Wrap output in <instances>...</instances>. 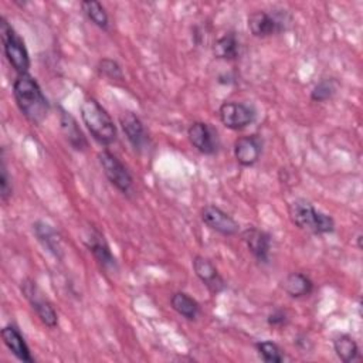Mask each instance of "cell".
Listing matches in <instances>:
<instances>
[{
  "mask_svg": "<svg viewBox=\"0 0 363 363\" xmlns=\"http://www.w3.org/2000/svg\"><path fill=\"white\" fill-rule=\"evenodd\" d=\"M21 292L31 303V308L35 311L38 319L48 328H55L58 325V315L50 301L41 296L40 289L35 282L31 279H24L21 282Z\"/></svg>",
  "mask_w": 363,
  "mask_h": 363,
  "instance_id": "8",
  "label": "cell"
},
{
  "mask_svg": "<svg viewBox=\"0 0 363 363\" xmlns=\"http://www.w3.org/2000/svg\"><path fill=\"white\" fill-rule=\"evenodd\" d=\"M288 20L282 13H268L265 10H258L250 14L248 28L255 37H269L286 30Z\"/></svg>",
  "mask_w": 363,
  "mask_h": 363,
  "instance_id": "7",
  "label": "cell"
},
{
  "mask_svg": "<svg viewBox=\"0 0 363 363\" xmlns=\"http://www.w3.org/2000/svg\"><path fill=\"white\" fill-rule=\"evenodd\" d=\"M193 269L197 278L208 288L210 292L218 294L225 288V282L223 277L220 275L218 269L214 267V264L210 259L201 255H196L193 258Z\"/></svg>",
  "mask_w": 363,
  "mask_h": 363,
  "instance_id": "14",
  "label": "cell"
},
{
  "mask_svg": "<svg viewBox=\"0 0 363 363\" xmlns=\"http://www.w3.org/2000/svg\"><path fill=\"white\" fill-rule=\"evenodd\" d=\"M337 91V82L333 78L320 79L311 92V99L315 102H325L330 99Z\"/></svg>",
  "mask_w": 363,
  "mask_h": 363,
  "instance_id": "24",
  "label": "cell"
},
{
  "mask_svg": "<svg viewBox=\"0 0 363 363\" xmlns=\"http://www.w3.org/2000/svg\"><path fill=\"white\" fill-rule=\"evenodd\" d=\"M333 349L337 357L345 363H350L359 359V346L354 339L346 333L337 335L333 339Z\"/></svg>",
  "mask_w": 363,
  "mask_h": 363,
  "instance_id": "22",
  "label": "cell"
},
{
  "mask_svg": "<svg viewBox=\"0 0 363 363\" xmlns=\"http://www.w3.org/2000/svg\"><path fill=\"white\" fill-rule=\"evenodd\" d=\"M213 54L221 60H235L240 54V43L234 33H227L213 44Z\"/></svg>",
  "mask_w": 363,
  "mask_h": 363,
  "instance_id": "21",
  "label": "cell"
},
{
  "mask_svg": "<svg viewBox=\"0 0 363 363\" xmlns=\"http://www.w3.org/2000/svg\"><path fill=\"white\" fill-rule=\"evenodd\" d=\"M1 339L4 342V345L7 346V349L21 362H27V363H33L34 357L30 353V349L23 337V335L20 333V330L13 326V325H7L1 329Z\"/></svg>",
  "mask_w": 363,
  "mask_h": 363,
  "instance_id": "16",
  "label": "cell"
},
{
  "mask_svg": "<svg viewBox=\"0 0 363 363\" xmlns=\"http://www.w3.org/2000/svg\"><path fill=\"white\" fill-rule=\"evenodd\" d=\"M81 7L85 13V16L99 28L109 30V17L105 11L104 6L99 1L95 0H86L81 3Z\"/></svg>",
  "mask_w": 363,
  "mask_h": 363,
  "instance_id": "23",
  "label": "cell"
},
{
  "mask_svg": "<svg viewBox=\"0 0 363 363\" xmlns=\"http://www.w3.org/2000/svg\"><path fill=\"white\" fill-rule=\"evenodd\" d=\"M218 113L223 125L233 130H240L250 126L257 118V111L252 105L233 101L221 104Z\"/></svg>",
  "mask_w": 363,
  "mask_h": 363,
  "instance_id": "6",
  "label": "cell"
},
{
  "mask_svg": "<svg viewBox=\"0 0 363 363\" xmlns=\"http://www.w3.org/2000/svg\"><path fill=\"white\" fill-rule=\"evenodd\" d=\"M60 123H61V130L65 139L75 150H85L88 147V142L82 130L79 129L78 122L71 113H68L62 108H60Z\"/></svg>",
  "mask_w": 363,
  "mask_h": 363,
  "instance_id": "17",
  "label": "cell"
},
{
  "mask_svg": "<svg viewBox=\"0 0 363 363\" xmlns=\"http://www.w3.org/2000/svg\"><path fill=\"white\" fill-rule=\"evenodd\" d=\"M291 221L301 230L312 234H328L335 231V221L330 216L316 210L305 199L294 200L288 207Z\"/></svg>",
  "mask_w": 363,
  "mask_h": 363,
  "instance_id": "3",
  "label": "cell"
},
{
  "mask_svg": "<svg viewBox=\"0 0 363 363\" xmlns=\"http://www.w3.org/2000/svg\"><path fill=\"white\" fill-rule=\"evenodd\" d=\"M13 194V186H11V177L9 174L6 160H4V150H1V164H0V197L1 201H7Z\"/></svg>",
  "mask_w": 363,
  "mask_h": 363,
  "instance_id": "27",
  "label": "cell"
},
{
  "mask_svg": "<svg viewBox=\"0 0 363 363\" xmlns=\"http://www.w3.org/2000/svg\"><path fill=\"white\" fill-rule=\"evenodd\" d=\"M101 167L106 179L123 194H129L133 186V177L126 166L109 150H102L98 155Z\"/></svg>",
  "mask_w": 363,
  "mask_h": 363,
  "instance_id": "5",
  "label": "cell"
},
{
  "mask_svg": "<svg viewBox=\"0 0 363 363\" xmlns=\"http://www.w3.org/2000/svg\"><path fill=\"white\" fill-rule=\"evenodd\" d=\"M33 230L38 238V241L57 258L62 257V245H61V238L58 233L47 223L44 221H37L33 225Z\"/></svg>",
  "mask_w": 363,
  "mask_h": 363,
  "instance_id": "19",
  "label": "cell"
},
{
  "mask_svg": "<svg viewBox=\"0 0 363 363\" xmlns=\"http://www.w3.org/2000/svg\"><path fill=\"white\" fill-rule=\"evenodd\" d=\"M81 118L92 138L101 145H111L116 140V126L105 111V108L95 98H85L81 105Z\"/></svg>",
  "mask_w": 363,
  "mask_h": 363,
  "instance_id": "2",
  "label": "cell"
},
{
  "mask_svg": "<svg viewBox=\"0 0 363 363\" xmlns=\"http://www.w3.org/2000/svg\"><path fill=\"white\" fill-rule=\"evenodd\" d=\"M190 143L203 155H213L218 147L217 132L206 122H193L187 129Z\"/></svg>",
  "mask_w": 363,
  "mask_h": 363,
  "instance_id": "11",
  "label": "cell"
},
{
  "mask_svg": "<svg viewBox=\"0 0 363 363\" xmlns=\"http://www.w3.org/2000/svg\"><path fill=\"white\" fill-rule=\"evenodd\" d=\"M85 245L88 247V250L92 252V255L95 257V259L98 261V264L106 269V271H115L118 264L116 259L113 257V254L111 252L109 244L106 242L104 234L96 228V227H91L88 228L85 238H84Z\"/></svg>",
  "mask_w": 363,
  "mask_h": 363,
  "instance_id": "9",
  "label": "cell"
},
{
  "mask_svg": "<svg viewBox=\"0 0 363 363\" xmlns=\"http://www.w3.org/2000/svg\"><path fill=\"white\" fill-rule=\"evenodd\" d=\"M201 220L208 228L223 235H235L240 230L238 223L228 213L213 204H208L201 210Z\"/></svg>",
  "mask_w": 363,
  "mask_h": 363,
  "instance_id": "12",
  "label": "cell"
},
{
  "mask_svg": "<svg viewBox=\"0 0 363 363\" xmlns=\"http://www.w3.org/2000/svg\"><path fill=\"white\" fill-rule=\"evenodd\" d=\"M98 71L109 79H115V81H122L123 79L122 68L115 60H111V58L101 60L99 64H98Z\"/></svg>",
  "mask_w": 363,
  "mask_h": 363,
  "instance_id": "26",
  "label": "cell"
},
{
  "mask_svg": "<svg viewBox=\"0 0 363 363\" xmlns=\"http://www.w3.org/2000/svg\"><path fill=\"white\" fill-rule=\"evenodd\" d=\"M262 152V140L257 135L241 136L234 143V156L241 166H252L259 160Z\"/></svg>",
  "mask_w": 363,
  "mask_h": 363,
  "instance_id": "15",
  "label": "cell"
},
{
  "mask_svg": "<svg viewBox=\"0 0 363 363\" xmlns=\"http://www.w3.org/2000/svg\"><path fill=\"white\" fill-rule=\"evenodd\" d=\"M255 347H257L259 356L262 357V360L267 363H281L285 359L281 347L277 343H274L272 340L258 342L255 345Z\"/></svg>",
  "mask_w": 363,
  "mask_h": 363,
  "instance_id": "25",
  "label": "cell"
},
{
  "mask_svg": "<svg viewBox=\"0 0 363 363\" xmlns=\"http://www.w3.org/2000/svg\"><path fill=\"white\" fill-rule=\"evenodd\" d=\"M267 320H268V323L271 326H282V325H285L288 322V316H286V313L284 311L277 309V311H274V312H271L268 315Z\"/></svg>",
  "mask_w": 363,
  "mask_h": 363,
  "instance_id": "28",
  "label": "cell"
},
{
  "mask_svg": "<svg viewBox=\"0 0 363 363\" xmlns=\"http://www.w3.org/2000/svg\"><path fill=\"white\" fill-rule=\"evenodd\" d=\"M121 126L122 130L126 136V139L129 140V143L132 145V147L138 152H143L149 147L150 145V139L149 135L142 123V121L132 112L123 113L121 116Z\"/></svg>",
  "mask_w": 363,
  "mask_h": 363,
  "instance_id": "13",
  "label": "cell"
},
{
  "mask_svg": "<svg viewBox=\"0 0 363 363\" xmlns=\"http://www.w3.org/2000/svg\"><path fill=\"white\" fill-rule=\"evenodd\" d=\"M13 95L20 112L33 123L43 122L50 111V104L41 86L30 74L17 75L13 82Z\"/></svg>",
  "mask_w": 363,
  "mask_h": 363,
  "instance_id": "1",
  "label": "cell"
},
{
  "mask_svg": "<svg viewBox=\"0 0 363 363\" xmlns=\"http://www.w3.org/2000/svg\"><path fill=\"white\" fill-rule=\"evenodd\" d=\"M0 37L3 43V50L7 61L14 68V71L21 75L27 74L30 68V55L26 48L23 38L16 33L6 17L0 18Z\"/></svg>",
  "mask_w": 363,
  "mask_h": 363,
  "instance_id": "4",
  "label": "cell"
},
{
  "mask_svg": "<svg viewBox=\"0 0 363 363\" xmlns=\"http://www.w3.org/2000/svg\"><path fill=\"white\" fill-rule=\"evenodd\" d=\"M241 238L245 242L248 251L255 257L258 262L261 264L269 262L272 240L267 231L259 230L257 227H248L241 233Z\"/></svg>",
  "mask_w": 363,
  "mask_h": 363,
  "instance_id": "10",
  "label": "cell"
},
{
  "mask_svg": "<svg viewBox=\"0 0 363 363\" xmlns=\"http://www.w3.org/2000/svg\"><path fill=\"white\" fill-rule=\"evenodd\" d=\"M282 288L291 298H303L312 294L313 282L302 272H291L282 281Z\"/></svg>",
  "mask_w": 363,
  "mask_h": 363,
  "instance_id": "18",
  "label": "cell"
},
{
  "mask_svg": "<svg viewBox=\"0 0 363 363\" xmlns=\"http://www.w3.org/2000/svg\"><path fill=\"white\" fill-rule=\"evenodd\" d=\"M170 305L180 316L189 320H194L200 312L199 302L184 292H174L170 298Z\"/></svg>",
  "mask_w": 363,
  "mask_h": 363,
  "instance_id": "20",
  "label": "cell"
}]
</instances>
